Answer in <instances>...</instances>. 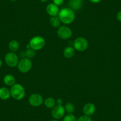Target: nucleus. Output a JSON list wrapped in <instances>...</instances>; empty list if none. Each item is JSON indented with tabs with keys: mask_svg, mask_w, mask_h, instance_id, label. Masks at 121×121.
<instances>
[{
	"mask_svg": "<svg viewBox=\"0 0 121 121\" xmlns=\"http://www.w3.org/2000/svg\"><path fill=\"white\" fill-rule=\"evenodd\" d=\"M65 112L68 113V114H73L75 111V106L72 103L68 102L66 103L65 106H64Z\"/></svg>",
	"mask_w": 121,
	"mask_h": 121,
	"instance_id": "aec40b11",
	"label": "nucleus"
},
{
	"mask_svg": "<svg viewBox=\"0 0 121 121\" xmlns=\"http://www.w3.org/2000/svg\"><path fill=\"white\" fill-rule=\"evenodd\" d=\"M116 18H117V20L119 22H121V11H119L117 13V14H116Z\"/></svg>",
	"mask_w": 121,
	"mask_h": 121,
	"instance_id": "393cba45",
	"label": "nucleus"
},
{
	"mask_svg": "<svg viewBox=\"0 0 121 121\" xmlns=\"http://www.w3.org/2000/svg\"><path fill=\"white\" fill-rule=\"evenodd\" d=\"M65 113V110L64 106L62 105H56L52 108V117L55 119H59L64 117Z\"/></svg>",
	"mask_w": 121,
	"mask_h": 121,
	"instance_id": "1a4fd4ad",
	"label": "nucleus"
},
{
	"mask_svg": "<svg viewBox=\"0 0 121 121\" xmlns=\"http://www.w3.org/2000/svg\"><path fill=\"white\" fill-rule=\"evenodd\" d=\"M18 70L22 73H27L30 71L32 68V62L27 58H22L17 65Z\"/></svg>",
	"mask_w": 121,
	"mask_h": 121,
	"instance_id": "20e7f679",
	"label": "nucleus"
},
{
	"mask_svg": "<svg viewBox=\"0 0 121 121\" xmlns=\"http://www.w3.org/2000/svg\"><path fill=\"white\" fill-rule=\"evenodd\" d=\"M84 114L87 116H91L93 115L96 112V106L92 103H87L82 108Z\"/></svg>",
	"mask_w": 121,
	"mask_h": 121,
	"instance_id": "9b49d317",
	"label": "nucleus"
},
{
	"mask_svg": "<svg viewBox=\"0 0 121 121\" xmlns=\"http://www.w3.org/2000/svg\"><path fill=\"white\" fill-rule=\"evenodd\" d=\"M46 10L47 13L51 17L53 16H58L59 13V9L58 5L55 4H49L47 5L46 8Z\"/></svg>",
	"mask_w": 121,
	"mask_h": 121,
	"instance_id": "9d476101",
	"label": "nucleus"
},
{
	"mask_svg": "<svg viewBox=\"0 0 121 121\" xmlns=\"http://www.w3.org/2000/svg\"><path fill=\"white\" fill-rule=\"evenodd\" d=\"M73 46L76 51L83 52L88 48V42L83 37H78L74 40Z\"/></svg>",
	"mask_w": 121,
	"mask_h": 121,
	"instance_id": "423d86ee",
	"label": "nucleus"
},
{
	"mask_svg": "<svg viewBox=\"0 0 121 121\" xmlns=\"http://www.w3.org/2000/svg\"><path fill=\"white\" fill-rule=\"evenodd\" d=\"M77 121H92V119L89 116L84 115L83 116H80L77 119Z\"/></svg>",
	"mask_w": 121,
	"mask_h": 121,
	"instance_id": "4be33fe9",
	"label": "nucleus"
},
{
	"mask_svg": "<svg viewBox=\"0 0 121 121\" xmlns=\"http://www.w3.org/2000/svg\"><path fill=\"white\" fill-rule=\"evenodd\" d=\"M49 23L53 27L59 28L60 26L61 22L58 16H53L50 18Z\"/></svg>",
	"mask_w": 121,
	"mask_h": 121,
	"instance_id": "dca6fc26",
	"label": "nucleus"
},
{
	"mask_svg": "<svg viewBox=\"0 0 121 121\" xmlns=\"http://www.w3.org/2000/svg\"><path fill=\"white\" fill-rule=\"evenodd\" d=\"M46 42L43 37L36 36L30 39L29 44L30 48L35 51H39L45 46Z\"/></svg>",
	"mask_w": 121,
	"mask_h": 121,
	"instance_id": "7ed1b4c3",
	"label": "nucleus"
},
{
	"mask_svg": "<svg viewBox=\"0 0 121 121\" xmlns=\"http://www.w3.org/2000/svg\"><path fill=\"white\" fill-rule=\"evenodd\" d=\"M3 81L5 85L11 87L16 84V78L11 74H7L4 77Z\"/></svg>",
	"mask_w": 121,
	"mask_h": 121,
	"instance_id": "4468645a",
	"label": "nucleus"
},
{
	"mask_svg": "<svg viewBox=\"0 0 121 121\" xmlns=\"http://www.w3.org/2000/svg\"><path fill=\"white\" fill-rule=\"evenodd\" d=\"M75 49L72 46H67L64 50V56L67 58H71L75 55Z\"/></svg>",
	"mask_w": 121,
	"mask_h": 121,
	"instance_id": "2eb2a0df",
	"label": "nucleus"
},
{
	"mask_svg": "<svg viewBox=\"0 0 121 121\" xmlns=\"http://www.w3.org/2000/svg\"><path fill=\"white\" fill-rule=\"evenodd\" d=\"M62 103H63V100L62 99H58L56 100V104L57 105H62Z\"/></svg>",
	"mask_w": 121,
	"mask_h": 121,
	"instance_id": "b1692460",
	"label": "nucleus"
},
{
	"mask_svg": "<svg viewBox=\"0 0 121 121\" xmlns=\"http://www.w3.org/2000/svg\"><path fill=\"white\" fill-rule=\"evenodd\" d=\"M63 121H77V119L73 114H68L64 116Z\"/></svg>",
	"mask_w": 121,
	"mask_h": 121,
	"instance_id": "412c9836",
	"label": "nucleus"
},
{
	"mask_svg": "<svg viewBox=\"0 0 121 121\" xmlns=\"http://www.w3.org/2000/svg\"><path fill=\"white\" fill-rule=\"evenodd\" d=\"M2 65H3V62H2V60L0 59V68L2 67Z\"/></svg>",
	"mask_w": 121,
	"mask_h": 121,
	"instance_id": "cd10ccee",
	"label": "nucleus"
},
{
	"mask_svg": "<svg viewBox=\"0 0 121 121\" xmlns=\"http://www.w3.org/2000/svg\"><path fill=\"white\" fill-rule=\"evenodd\" d=\"M58 35L60 39H68L72 36L73 32L71 29L66 26H60L58 29Z\"/></svg>",
	"mask_w": 121,
	"mask_h": 121,
	"instance_id": "0eeeda50",
	"label": "nucleus"
},
{
	"mask_svg": "<svg viewBox=\"0 0 121 121\" xmlns=\"http://www.w3.org/2000/svg\"><path fill=\"white\" fill-rule=\"evenodd\" d=\"M80 1H84V0H80Z\"/></svg>",
	"mask_w": 121,
	"mask_h": 121,
	"instance_id": "7c9ffc66",
	"label": "nucleus"
},
{
	"mask_svg": "<svg viewBox=\"0 0 121 121\" xmlns=\"http://www.w3.org/2000/svg\"><path fill=\"white\" fill-rule=\"evenodd\" d=\"M29 102L32 106L39 107L43 103V99L40 94L33 93L29 97Z\"/></svg>",
	"mask_w": 121,
	"mask_h": 121,
	"instance_id": "6e6552de",
	"label": "nucleus"
},
{
	"mask_svg": "<svg viewBox=\"0 0 121 121\" xmlns=\"http://www.w3.org/2000/svg\"><path fill=\"white\" fill-rule=\"evenodd\" d=\"M43 103L47 108L52 109L56 106V100L53 97H48L43 101Z\"/></svg>",
	"mask_w": 121,
	"mask_h": 121,
	"instance_id": "a211bd4d",
	"label": "nucleus"
},
{
	"mask_svg": "<svg viewBox=\"0 0 121 121\" xmlns=\"http://www.w3.org/2000/svg\"><path fill=\"white\" fill-rule=\"evenodd\" d=\"M69 1H70V0H69Z\"/></svg>",
	"mask_w": 121,
	"mask_h": 121,
	"instance_id": "2f4dec72",
	"label": "nucleus"
},
{
	"mask_svg": "<svg viewBox=\"0 0 121 121\" xmlns=\"http://www.w3.org/2000/svg\"><path fill=\"white\" fill-rule=\"evenodd\" d=\"M36 51L33 49L32 48H27V49L25 51L26 53V57L29 59H32V58H34L36 54Z\"/></svg>",
	"mask_w": 121,
	"mask_h": 121,
	"instance_id": "6ab92c4d",
	"label": "nucleus"
},
{
	"mask_svg": "<svg viewBox=\"0 0 121 121\" xmlns=\"http://www.w3.org/2000/svg\"><path fill=\"white\" fill-rule=\"evenodd\" d=\"M20 48V44L16 40H12L9 42V48L11 52H15L18 50Z\"/></svg>",
	"mask_w": 121,
	"mask_h": 121,
	"instance_id": "f3484780",
	"label": "nucleus"
},
{
	"mask_svg": "<svg viewBox=\"0 0 121 121\" xmlns=\"http://www.w3.org/2000/svg\"><path fill=\"white\" fill-rule=\"evenodd\" d=\"M53 4L55 5H58V6H60V5H62L64 2V0H53Z\"/></svg>",
	"mask_w": 121,
	"mask_h": 121,
	"instance_id": "5701e85b",
	"label": "nucleus"
},
{
	"mask_svg": "<svg viewBox=\"0 0 121 121\" xmlns=\"http://www.w3.org/2000/svg\"><path fill=\"white\" fill-rule=\"evenodd\" d=\"M68 5L71 9L74 11H77L80 10L82 7V1L80 0H70L68 3Z\"/></svg>",
	"mask_w": 121,
	"mask_h": 121,
	"instance_id": "ddd939ff",
	"label": "nucleus"
},
{
	"mask_svg": "<svg viewBox=\"0 0 121 121\" xmlns=\"http://www.w3.org/2000/svg\"><path fill=\"white\" fill-rule=\"evenodd\" d=\"M11 96L16 100H21L25 96V89L20 84H15L10 89Z\"/></svg>",
	"mask_w": 121,
	"mask_h": 121,
	"instance_id": "f03ea898",
	"label": "nucleus"
},
{
	"mask_svg": "<svg viewBox=\"0 0 121 121\" xmlns=\"http://www.w3.org/2000/svg\"><path fill=\"white\" fill-rule=\"evenodd\" d=\"M58 16L62 23L65 24H69L74 21L75 14L74 10L70 8H64L59 11Z\"/></svg>",
	"mask_w": 121,
	"mask_h": 121,
	"instance_id": "f257e3e1",
	"label": "nucleus"
},
{
	"mask_svg": "<svg viewBox=\"0 0 121 121\" xmlns=\"http://www.w3.org/2000/svg\"><path fill=\"white\" fill-rule=\"evenodd\" d=\"M89 1L92 3H94V4H97V3H100L102 0H89Z\"/></svg>",
	"mask_w": 121,
	"mask_h": 121,
	"instance_id": "a878e982",
	"label": "nucleus"
},
{
	"mask_svg": "<svg viewBox=\"0 0 121 121\" xmlns=\"http://www.w3.org/2000/svg\"><path fill=\"white\" fill-rule=\"evenodd\" d=\"M4 59H5L6 64L11 68H14L17 67L19 62L18 56L15 52H8L5 55Z\"/></svg>",
	"mask_w": 121,
	"mask_h": 121,
	"instance_id": "39448f33",
	"label": "nucleus"
},
{
	"mask_svg": "<svg viewBox=\"0 0 121 121\" xmlns=\"http://www.w3.org/2000/svg\"><path fill=\"white\" fill-rule=\"evenodd\" d=\"M10 90L7 87H3L0 88V99L7 100L11 97Z\"/></svg>",
	"mask_w": 121,
	"mask_h": 121,
	"instance_id": "f8f14e48",
	"label": "nucleus"
},
{
	"mask_svg": "<svg viewBox=\"0 0 121 121\" xmlns=\"http://www.w3.org/2000/svg\"><path fill=\"white\" fill-rule=\"evenodd\" d=\"M51 121H59L58 119H53V120H51Z\"/></svg>",
	"mask_w": 121,
	"mask_h": 121,
	"instance_id": "c85d7f7f",
	"label": "nucleus"
},
{
	"mask_svg": "<svg viewBox=\"0 0 121 121\" xmlns=\"http://www.w3.org/2000/svg\"><path fill=\"white\" fill-rule=\"evenodd\" d=\"M10 1L13 2H14V1H17V0H10Z\"/></svg>",
	"mask_w": 121,
	"mask_h": 121,
	"instance_id": "c756f323",
	"label": "nucleus"
},
{
	"mask_svg": "<svg viewBox=\"0 0 121 121\" xmlns=\"http://www.w3.org/2000/svg\"><path fill=\"white\" fill-rule=\"evenodd\" d=\"M40 1L42 3H46V2H47L48 0H40Z\"/></svg>",
	"mask_w": 121,
	"mask_h": 121,
	"instance_id": "bb28decb",
	"label": "nucleus"
}]
</instances>
